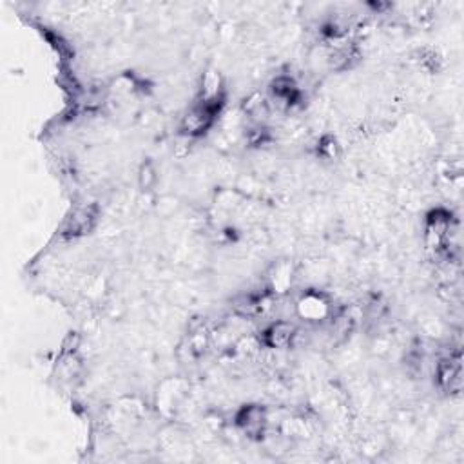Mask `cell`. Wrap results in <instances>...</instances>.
Wrapping results in <instances>:
<instances>
[{
  "mask_svg": "<svg viewBox=\"0 0 464 464\" xmlns=\"http://www.w3.org/2000/svg\"><path fill=\"white\" fill-rule=\"evenodd\" d=\"M437 377H439L440 386L448 392H457L461 389V363L459 359H446L440 361L437 368Z\"/></svg>",
  "mask_w": 464,
  "mask_h": 464,
  "instance_id": "1",
  "label": "cell"
},
{
  "mask_svg": "<svg viewBox=\"0 0 464 464\" xmlns=\"http://www.w3.org/2000/svg\"><path fill=\"white\" fill-rule=\"evenodd\" d=\"M238 425L249 434V436H258L265 428V412L260 407H247L243 408L242 413L238 416Z\"/></svg>",
  "mask_w": 464,
  "mask_h": 464,
  "instance_id": "2",
  "label": "cell"
},
{
  "mask_svg": "<svg viewBox=\"0 0 464 464\" xmlns=\"http://www.w3.org/2000/svg\"><path fill=\"white\" fill-rule=\"evenodd\" d=\"M294 334H296V328L290 323H276L269 330L265 332V343L270 348H285L292 341Z\"/></svg>",
  "mask_w": 464,
  "mask_h": 464,
  "instance_id": "3",
  "label": "cell"
},
{
  "mask_svg": "<svg viewBox=\"0 0 464 464\" xmlns=\"http://www.w3.org/2000/svg\"><path fill=\"white\" fill-rule=\"evenodd\" d=\"M270 91H272L274 100H278V102H281V104L285 105L294 104L296 98H298V87H296V84H294L290 78H287V76L276 78V80L272 82Z\"/></svg>",
  "mask_w": 464,
  "mask_h": 464,
  "instance_id": "4",
  "label": "cell"
},
{
  "mask_svg": "<svg viewBox=\"0 0 464 464\" xmlns=\"http://www.w3.org/2000/svg\"><path fill=\"white\" fill-rule=\"evenodd\" d=\"M95 208L93 207H82L78 208L69 220V232L71 234H82V232L89 231L93 222H95Z\"/></svg>",
  "mask_w": 464,
  "mask_h": 464,
  "instance_id": "5",
  "label": "cell"
},
{
  "mask_svg": "<svg viewBox=\"0 0 464 464\" xmlns=\"http://www.w3.org/2000/svg\"><path fill=\"white\" fill-rule=\"evenodd\" d=\"M299 310H301V316L308 319H319L327 314V303L323 301L319 296H307V298L301 301L299 305Z\"/></svg>",
  "mask_w": 464,
  "mask_h": 464,
  "instance_id": "6",
  "label": "cell"
}]
</instances>
